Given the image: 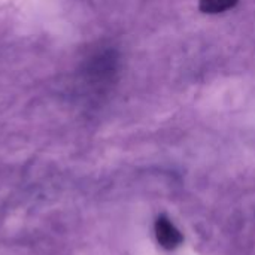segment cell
Segmentation results:
<instances>
[{
    "instance_id": "cell-1",
    "label": "cell",
    "mask_w": 255,
    "mask_h": 255,
    "mask_svg": "<svg viewBox=\"0 0 255 255\" xmlns=\"http://www.w3.org/2000/svg\"><path fill=\"white\" fill-rule=\"evenodd\" d=\"M115 67H117V60L111 51L97 52L87 63V75L90 81L93 82L94 81L103 82L112 76V73L115 72Z\"/></svg>"
},
{
    "instance_id": "cell-2",
    "label": "cell",
    "mask_w": 255,
    "mask_h": 255,
    "mask_svg": "<svg viewBox=\"0 0 255 255\" xmlns=\"http://www.w3.org/2000/svg\"><path fill=\"white\" fill-rule=\"evenodd\" d=\"M155 236H157L158 244L166 250H175L182 244L181 232L166 217H160L157 220V223H155Z\"/></svg>"
},
{
    "instance_id": "cell-3",
    "label": "cell",
    "mask_w": 255,
    "mask_h": 255,
    "mask_svg": "<svg viewBox=\"0 0 255 255\" xmlns=\"http://www.w3.org/2000/svg\"><path fill=\"white\" fill-rule=\"evenodd\" d=\"M238 0H200V9L206 13H220L233 7Z\"/></svg>"
}]
</instances>
